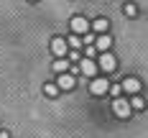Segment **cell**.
I'll return each instance as SVG.
<instances>
[{
	"label": "cell",
	"instance_id": "cell-2",
	"mask_svg": "<svg viewBox=\"0 0 148 138\" xmlns=\"http://www.w3.org/2000/svg\"><path fill=\"white\" fill-rule=\"evenodd\" d=\"M97 69H102V72H107V74H112V72L118 69V59H115L110 51H102L100 59H97Z\"/></svg>",
	"mask_w": 148,
	"mask_h": 138
},
{
	"label": "cell",
	"instance_id": "cell-15",
	"mask_svg": "<svg viewBox=\"0 0 148 138\" xmlns=\"http://www.w3.org/2000/svg\"><path fill=\"white\" fill-rule=\"evenodd\" d=\"M66 46H69V49H82V38H79V36H69V38H66Z\"/></svg>",
	"mask_w": 148,
	"mask_h": 138
},
{
	"label": "cell",
	"instance_id": "cell-5",
	"mask_svg": "<svg viewBox=\"0 0 148 138\" xmlns=\"http://www.w3.org/2000/svg\"><path fill=\"white\" fill-rule=\"evenodd\" d=\"M120 87H123V92H128V95H140L143 82H140L138 77H125V82H123Z\"/></svg>",
	"mask_w": 148,
	"mask_h": 138
},
{
	"label": "cell",
	"instance_id": "cell-1",
	"mask_svg": "<svg viewBox=\"0 0 148 138\" xmlns=\"http://www.w3.org/2000/svg\"><path fill=\"white\" fill-rule=\"evenodd\" d=\"M112 113L118 115L120 120H128L133 115V107H130V100L128 97H115L112 100Z\"/></svg>",
	"mask_w": 148,
	"mask_h": 138
},
{
	"label": "cell",
	"instance_id": "cell-11",
	"mask_svg": "<svg viewBox=\"0 0 148 138\" xmlns=\"http://www.w3.org/2000/svg\"><path fill=\"white\" fill-rule=\"evenodd\" d=\"M51 69H54L56 74H61V72H66V69H69V59H66V56H59V59H56L54 64H51Z\"/></svg>",
	"mask_w": 148,
	"mask_h": 138
},
{
	"label": "cell",
	"instance_id": "cell-20",
	"mask_svg": "<svg viewBox=\"0 0 148 138\" xmlns=\"http://www.w3.org/2000/svg\"><path fill=\"white\" fill-rule=\"evenodd\" d=\"M0 138H10V133L8 130H0Z\"/></svg>",
	"mask_w": 148,
	"mask_h": 138
},
{
	"label": "cell",
	"instance_id": "cell-10",
	"mask_svg": "<svg viewBox=\"0 0 148 138\" xmlns=\"http://www.w3.org/2000/svg\"><path fill=\"white\" fill-rule=\"evenodd\" d=\"M107 18H95L92 23H89V31H95V33H107Z\"/></svg>",
	"mask_w": 148,
	"mask_h": 138
},
{
	"label": "cell",
	"instance_id": "cell-12",
	"mask_svg": "<svg viewBox=\"0 0 148 138\" xmlns=\"http://www.w3.org/2000/svg\"><path fill=\"white\" fill-rule=\"evenodd\" d=\"M130 107L133 110H146V100L140 95H130Z\"/></svg>",
	"mask_w": 148,
	"mask_h": 138
},
{
	"label": "cell",
	"instance_id": "cell-4",
	"mask_svg": "<svg viewBox=\"0 0 148 138\" xmlns=\"http://www.w3.org/2000/svg\"><path fill=\"white\" fill-rule=\"evenodd\" d=\"M69 28L74 33H79V36H84V33H89V21L84 15H74L72 21H69Z\"/></svg>",
	"mask_w": 148,
	"mask_h": 138
},
{
	"label": "cell",
	"instance_id": "cell-21",
	"mask_svg": "<svg viewBox=\"0 0 148 138\" xmlns=\"http://www.w3.org/2000/svg\"><path fill=\"white\" fill-rule=\"evenodd\" d=\"M28 3H38V0H28Z\"/></svg>",
	"mask_w": 148,
	"mask_h": 138
},
{
	"label": "cell",
	"instance_id": "cell-9",
	"mask_svg": "<svg viewBox=\"0 0 148 138\" xmlns=\"http://www.w3.org/2000/svg\"><path fill=\"white\" fill-rule=\"evenodd\" d=\"M110 46H112V38H110L107 33H100V36L95 38V49H97V51H110Z\"/></svg>",
	"mask_w": 148,
	"mask_h": 138
},
{
	"label": "cell",
	"instance_id": "cell-14",
	"mask_svg": "<svg viewBox=\"0 0 148 138\" xmlns=\"http://www.w3.org/2000/svg\"><path fill=\"white\" fill-rule=\"evenodd\" d=\"M123 10H125L128 18H135V15H138V5H135V3H125V8H123Z\"/></svg>",
	"mask_w": 148,
	"mask_h": 138
},
{
	"label": "cell",
	"instance_id": "cell-18",
	"mask_svg": "<svg viewBox=\"0 0 148 138\" xmlns=\"http://www.w3.org/2000/svg\"><path fill=\"white\" fill-rule=\"evenodd\" d=\"M82 56H87V59H92V56H97V49H95V46H87Z\"/></svg>",
	"mask_w": 148,
	"mask_h": 138
},
{
	"label": "cell",
	"instance_id": "cell-7",
	"mask_svg": "<svg viewBox=\"0 0 148 138\" xmlns=\"http://www.w3.org/2000/svg\"><path fill=\"white\" fill-rule=\"evenodd\" d=\"M51 54H54V56H66V54H69L66 38H61V36H54V38H51Z\"/></svg>",
	"mask_w": 148,
	"mask_h": 138
},
{
	"label": "cell",
	"instance_id": "cell-17",
	"mask_svg": "<svg viewBox=\"0 0 148 138\" xmlns=\"http://www.w3.org/2000/svg\"><path fill=\"white\" fill-rule=\"evenodd\" d=\"M110 95H112V97H120V95H123V87H120V84H110Z\"/></svg>",
	"mask_w": 148,
	"mask_h": 138
},
{
	"label": "cell",
	"instance_id": "cell-6",
	"mask_svg": "<svg viewBox=\"0 0 148 138\" xmlns=\"http://www.w3.org/2000/svg\"><path fill=\"white\" fill-rule=\"evenodd\" d=\"M79 74L92 79V77L97 74V61H95V59H87V56H84V59H79Z\"/></svg>",
	"mask_w": 148,
	"mask_h": 138
},
{
	"label": "cell",
	"instance_id": "cell-8",
	"mask_svg": "<svg viewBox=\"0 0 148 138\" xmlns=\"http://www.w3.org/2000/svg\"><path fill=\"white\" fill-rule=\"evenodd\" d=\"M56 84H59V90H74V87H77V77H74L72 72H61V74L56 77Z\"/></svg>",
	"mask_w": 148,
	"mask_h": 138
},
{
	"label": "cell",
	"instance_id": "cell-13",
	"mask_svg": "<svg viewBox=\"0 0 148 138\" xmlns=\"http://www.w3.org/2000/svg\"><path fill=\"white\" fill-rule=\"evenodd\" d=\"M44 92L49 95V97H56L61 90H59V84H56V82H46V84H44Z\"/></svg>",
	"mask_w": 148,
	"mask_h": 138
},
{
	"label": "cell",
	"instance_id": "cell-3",
	"mask_svg": "<svg viewBox=\"0 0 148 138\" xmlns=\"http://www.w3.org/2000/svg\"><path fill=\"white\" fill-rule=\"evenodd\" d=\"M107 90H110V79H107V77H95V79H89V92H92V95L102 97V95H107Z\"/></svg>",
	"mask_w": 148,
	"mask_h": 138
},
{
	"label": "cell",
	"instance_id": "cell-16",
	"mask_svg": "<svg viewBox=\"0 0 148 138\" xmlns=\"http://www.w3.org/2000/svg\"><path fill=\"white\" fill-rule=\"evenodd\" d=\"M69 51H72V54H66V59H69V64H72V61H79V59H82L79 49H69Z\"/></svg>",
	"mask_w": 148,
	"mask_h": 138
},
{
	"label": "cell",
	"instance_id": "cell-19",
	"mask_svg": "<svg viewBox=\"0 0 148 138\" xmlns=\"http://www.w3.org/2000/svg\"><path fill=\"white\" fill-rule=\"evenodd\" d=\"M95 38H97V36H87V33H84V36H82V44L92 46V44H95Z\"/></svg>",
	"mask_w": 148,
	"mask_h": 138
}]
</instances>
